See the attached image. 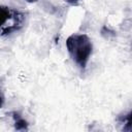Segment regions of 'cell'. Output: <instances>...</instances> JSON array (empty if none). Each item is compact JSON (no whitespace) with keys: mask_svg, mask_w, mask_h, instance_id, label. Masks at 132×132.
I'll list each match as a JSON object with an SVG mask.
<instances>
[{"mask_svg":"<svg viewBox=\"0 0 132 132\" xmlns=\"http://www.w3.org/2000/svg\"><path fill=\"white\" fill-rule=\"evenodd\" d=\"M66 47L73 62L85 69L93 53V43L86 34H71L66 40Z\"/></svg>","mask_w":132,"mask_h":132,"instance_id":"6da1fadb","label":"cell"},{"mask_svg":"<svg viewBox=\"0 0 132 132\" xmlns=\"http://www.w3.org/2000/svg\"><path fill=\"white\" fill-rule=\"evenodd\" d=\"M25 22V14L6 5H0V35L6 36L19 31Z\"/></svg>","mask_w":132,"mask_h":132,"instance_id":"7a4b0ae2","label":"cell"},{"mask_svg":"<svg viewBox=\"0 0 132 132\" xmlns=\"http://www.w3.org/2000/svg\"><path fill=\"white\" fill-rule=\"evenodd\" d=\"M13 118H14V128L16 130H19V131H26V130H28V122L25 119L21 118L16 113H14Z\"/></svg>","mask_w":132,"mask_h":132,"instance_id":"3957f363","label":"cell"},{"mask_svg":"<svg viewBox=\"0 0 132 132\" xmlns=\"http://www.w3.org/2000/svg\"><path fill=\"white\" fill-rule=\"evenodd\" d=\"M66 3H68L69 5H78L79 3H80V1L81 0H64Z\"/></svg>","mask_w":132,"mask_h":132,"instance_id":"277c9868","label":"cell"},{"mask_svg":"<svg viewBox=\"0 0 132 132\" xmlns=\"http://www.w3.org/2000/svg\"><path fill=\"white\" fill-rule=\"evenodd\" d=\"M3 104H4V95H3V93L0 90V109L2 108Z\"/></svg>","mask_w":132,"mask_h":132,"instance_id":"5b68a950","label":"cell"},{"mask_svg":"<svg viewBox=\"0 0 132 132\" xmlns=\"http://www.w3.org/2000/svg\"><path fill=\"white\" fill-rule=\"evenodd\" d=\"M27 2H30V3H33V2H36V1H38V0H26Z\"/></svg>","mask_w":132,"mask_h":132,"instance_id":"8992f818","label":"cell"}]
</instances>
